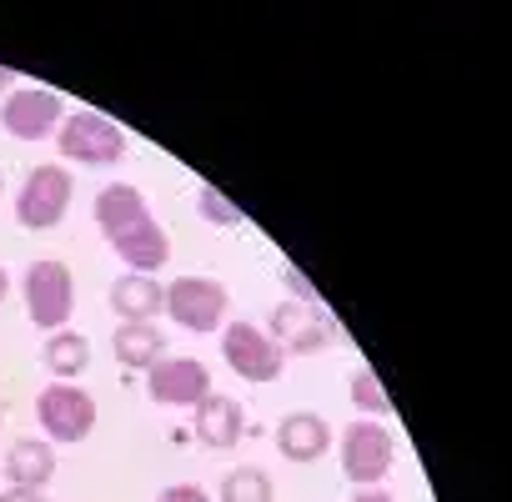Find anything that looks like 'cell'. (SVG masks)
I'll use <instances>...</instances> for the list:
<instances>
[{
	"label": "cell",
	"instance_id": "cell-1",
	"mask_svg": "<svg viewBox=\"0 0 512 502\" xmlns=\"http://www.w3.org/2000/svg\"><path fill=\"white\" fill-rule=\"evenodd\" d=\"M71 191L76 186H71L66 166H56V161L31 166L26 171V186L16 191V221L26 231H56L66 221V211H71Z\"/></svg>",
	"mask_w": 512,
	"mask_h": 502
},
{
	"label": "cell",
	"instance_id": "cell-2",
	"mask_svg": "<svg viewBox=\"0 0 512 502\" xmlns=\"http://www.w3.org/2000/svg\"><path fill=\"white\" fill-rule=\"evenodd\" d=\"M71 307H76V277H71V267L56 262V257L31 262L26 267V312H31V322L46 327V332H61L66 317H71Z\"/></svg>",
	"mask_w": 512,
	"mask_h": 502
},
{
	"label": "cell",
	"instance_id": "cell-3",
	"mask_svg": "<svg viewBox=\"0 0 512 502\" xmlns=\"http://www.w3.org/2000/svg\"><path fill=\"white\" fill-rule=\"evenodd\" d=\"M56 136H61V151L81 166H116L126 156V131L106 121L101 111H71Z\"/></svg>",
	"mask_w": 512,
	"mask_h": 502
},
{
	"label": "cell",
	"instance_id": "cell-4",
	"mask_svg": "<svg viewBox=\"0 0 512 502\" xmlns=\"http://www.w3.org/2000/svg\"><path fill=\"white\" fill-rule=\"evenodd\" d=\"M36 422L51 442H86L91 427H96V402L91 392H81L76 382H51L41 397H36Z\"/></svg>",
	"mask_w": 512,
	"mask_h": 502
},
{
	"label": "cell",
	"instance_id": "cell-5",
	"mask_svg": "<svg viewBox=\"0 0 512 502\" xmlns=\"http://www.w3.org/2000/svg\"><path fill=\"white\" fill-rule=\"evenodd\" d=\"M226 307H231V297H226L221 282H211V277H176L166 287V307L161 312L176 327H186V332H216L226 322Z\"/></svg>",
	"mask_w": 512,
	"mask_h": 502
},
{
	"label": "cell",
	"instance_id": "cell-6",
	"mask_svg": "<svg viewBox=\"0 0 512 502\" xmlns=\"http://www.w3.org/2000/svg\"><path fill=\"white\" fill-rule=\"evenodd\" d=\"M221 352H226V367L241 382H277L282 367H287V352L251 322H231L221 332Z\"/></svg>",
	"mask_w": 512,
	"mask_h": 502
},
{
	"label": "cell",
	"instance_id": "cell-7",
	"mask_svg": "<svg viewBox=\"0 0 512 502\" xmlns=\"http://www.w3.org/2000/svg\"><path fill=\"white\" fill-rule=\"evenodd\" d=\"M392 457H397V447H392V432L382 422L367 417V422H352L342 432V472H347V482L377 487L392 472Z\"/></svg>",
	"mask_w": 512,
	"mask_h": 502
},
{
	"label": "cell",
	"instance_id": "cell-8",
	"mask_svg": "<svg viewBox=\"0 0 512 502\" xmlns=\"http://www.w3.org/2000/svg\"><path fill=\"white\" fill-rule=\"evenodd\" d=\"M61 96L46 91V86H21L6 96V106H0V126H6L16 141H46L51 131H61Z\"/></svg>",
	"mask_w": 512,
	"mask_h": 502
},
{
	"label": "cell",
	"instance_id": "cell-9",
	"mask_svg": "<svg viewBox=\"0 0 512 502\" xmlns=\"http://www.w3.org/2000/svg\"><path fill=\"white\" fill-rule=\"evenodd\" d=\"M146 392H151V402H161V407H196V402L211 392V372H206V362H196V357H161V362L146 372Z\"/></svg>",
	"mask_w": 512,
	"mask_h": 502
},
{
	"label": "cell",
	"instance_id": "cell-10",
	"mask_svg": "<svg viewBox=\"0 0 512 502\" xmlns=\"http://www.w3.org/2000/svg\"><path fill=\"white\" fill-rule=\"evenodd\" d=\"M267 337L282 347V352H297V357H312L332 342V322L322 307H302V302H282L267 322Z\"/></svg>",
	"mask_w": 512,
	"mask_h": 502
},
{
	"label": "cell",
	"instance_id": "cell-11",
	"mask_svg": "<svg viewBox=\"0 0 512 502\" xmlns=\"http://www.w3.org/2000/svg\"><path fill=\"white\" fill-rule=\"evenodd\" d=\"M191 412H196V417H191V422H196V437H201L206 447H216V452L236 447L241 432H246V412H241V402L226 397V392H206Z\"/></svg>",
	"mask_w": 512,
	"mask_h": 502
},
{
	"label": "cell",
	"instance_id": "cell-12",
	"mask_svg": "<svg viewBox=\"0 0 512 502\" xmlns=\"http://www.w3.org/2000/svg\"><path fill=\"white\" fill-rule=\"evenodd\" d=\"M111 246H116V257H121L131 272H141V277L161 272V267H166V257H171V241H166V231H161V221H156V216L136 221V226H131V231H121Z\"/></svg>",
	"mask_w": 512,
	"mask_h": 502
},
{
	"label": "cell",
	"instance_id": "cell-13",
	"mask_svg": "<svg viewBox=\"0 0 512 502\" xmlns=\"http://www.w3.org/2000/svg\"><path fill=\"white\" fill-rule=\"evenodd\" d=\"M327 447H332L327 417H317V412H287V417L277 422V452H282L287 462H317Z\"/></svg>",
	"mask_w": 512,
	"mask_h": 502
},
{
	"label": "cell",
	"instance_id": "cell-14",
	"mask_svg": "<svg viewBox=\"0 0 512 502\" xmlns=\"http://www.w3.org/2000/svg\"><path fill=\"white\" fill-rule=\"evenodd\" d=\"M6 477H11V487H21V492H41V487L56 477V447H51L46 437H21V442H11V452H6Z\"/></svg>",
	"mask_w": 512,
	"mask_h": 502
},
{
	"label": "cell",
	"instance_id": "cell-15",
	"mask_svg": "<svg viewBox=\"0 0 512 502\" xmlns=\"http://www.w3.org/2000/svg\"><path fill=\"white\" fill-rule=\"evenodd\" d=\"M166 307V287L156 277H141V272H126L111 282V312L121 322H156V312Z\"/></svg>",
	"mask_w": 512,
	"mask_h": 502
},
{
	"label": "cell",
	"instance_id": "cell-16",
	"mask_svg": "<svg viewBox=\"0 0 512 502\" xmlns=\"http://www.w3.org/2000/svg\"><path fill=\"white\" fill-rule=\"evenodd\" d=\"M111 352H116L121 367H131V372H151V367L161 362V352H166V337H161L156 322H121L116 337H111Z\"/></svg>",
	"mask_w": 512,
	"mask_h": 502
},
{
	"label": "cell",
	"instance_id": "cell-17",
	"mask_svg": "<svg viewBox=\"0 0 512 502\" xmlns=\"http://www.w3.org/2000/svg\"><path fill=\"white\" fill-rule=\"evenodd\" d=\"M151 211H146V196L136 191V186H126V181H116V186H106V191H96V226L116 241L121 231H131L136 221H146Z\"/></svg>",
	"mask_w": 512,
	"mask_h": 502
},
{
	"label": "cell",
	"instance_id": "cell-18",
	"mask_svg": "<svg viewBox=\"0 0 512 502\" xmlns=\"http://www.w3.org/2000/svg\"><path fill=\"white\" fill-rule=\"evenodd\" d=\"M41 357H46V367H51V377H56V382H76V377L91 367V342H86L81 332L61 327V332H51V337H46Z\"/></svg>",
	"mask_w": 512,
	"mask_h": 502
},
{
	"label": "cell",
	"instance_id": "cell-19",
	"mask_svg": "<svg viewBox=\"0 0 512 502\" xmlns=\"http://www.w3.org/2000/svg\"><path fill=\"white\" fill-rule=\"evenodd\" d=\"M272 477L262 467H236L221 477V502H272Z\"/></svg>",
	"mask_w": 512,
	"mask_h": 502
},
{
	"label": "cell",
	"instance_id": "cell-20",
	"mask_svg": "<svg viewBox=\"0 0 512 502\" xmlns=\"http://www.w3.org/2000/svg\"><path fill=\"white\" fill-rule=\"evenodd\" d=\"M196 211H201L211 226H241V221H246V211H241L226 191H216V186H201V191H196Z\"/></svg>",
	"mask_w": 512,
	"mask_h": 502
},
{
	"label": "cell",
	"instance_id": "cell-21",
	"mask_svg": "<svg viewBox=\"0 0 512 502\" xmlns=\"http://www.w3.org/2000/svg\"><path fill=\"white\" fill-rule=\"evenodd\" d=\"M347 397H352L362 412H377V417H382V412H392V397L382 392V382H377V372H372V367H357V372H352V392H347Z\"/></svg>",
	"mask_w": 512,
	"mask_h": 502
},
{
	"label": "cell",
	"instance_id": "cell-22",
	"mask_svg": "<svg viewBox=\"0 0 512 502\" xmlns=\"http://www.w3.org/2000/svg\"><path fill=\"white\" fill-rule=\"evenodd\" d=\"M282 282H287L292 302H302V307H322V297H317V287L307 282V272H297V267H282Z\"/></svg>",
	"mask_w": 512,
	"mask_h": 502
},
{
	"label": "cell",
	"instance_id": "cell-23",
	"mask_svg": "<svg viewBox=\"0 0 512 502\" xmlns=\"http://www.w3.org/2000/svg\"><path fill=\"white\" fill-rule=\"evenodd\" d=\"M156 502H211V497H206V487H196V482H176V487H166Z\"/></svg>",
	"mask_w": 512,
	"mask_h": 502
},
{
	"label": "cell",
	"instance_id": "cell-24",
	"mask_svg": "<svg viewBox=\"0 0 512 502\" xmlns=\"http://www.w3.org/2000/svg\"><path fill=\"white\" fill-rule=\"evenodd\" d=\"M352 502H392V492H387V487H362Z\"/></svg>",
	"mask_w": 512,
	"mask_h": 502
},
{
	"label": "cell",
	"instance_id": "cell-25",
	"mask_svg": "<svg viewBox=\"0 0 512 502\" xmlns=\"http://www.w3.org/2000/svg\"><path fill=\"white\" fill-rule=\"evenodd\" d=\"M0 502H46V497H41V492H21V487H11Z\"/></svg>",
	"mask_w": 512,
	"mask_h": 502
},
{
	"label": "cell",
	"instance_id": "cell-26",
	"mask_svg": "<svg viewBox=\"0 0 512 502\" xmlns=\"http://www.w3.org/2000/svg\"><path fill=\"white\" fill-rule=\"evenodd\" d=\"M11 91H16V71L0 66V96H11Z\"/></svg>",
	"mask_w": 512,
	"mask_h": 502
},
{
	"label": "cell",
	"instance_id": "cell-27",
	"mask_svg": "<svg viewBox=\"0 0 512 502\" xmlns=\"http://www.w3.org/2000/svg\"><path fill=\"white\" fill-rule=\"evenodd\" d=\"M6 292H11V277H6V267H0V302H6Z\"/></svg>",
	"mask_w": 512,
	"mask_h": 502
},
{
	"label": "cell",
	"instance_id": "cell-28",
	"mask_svg": "<svg viewBox=\"0 0 512 502\" xmlns=\"http://www.w3.org/2000/svg\"><path fill=\"white\" fill-rule=\"evenodd\" d=\"M0 191H6V176H0Z\"/></svg>",
	"mask_w": 512,
	"mask_h": 502
}]
</instances>
